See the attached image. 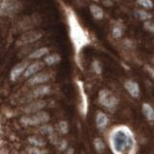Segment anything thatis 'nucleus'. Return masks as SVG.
<instances>
[{
  "mask_svg": "<svg viewBox=\"0 0 154 154\" xmlns=\"http://www.w3.org/2000/svg\"><path fill=\"white\" fill-rule=\"evenodd\" d=\"M93 2H94V3H97V2H99V0H91Z\"/></svg>",
  "mask_w": 154,
  "mask_h": 154,
  "instance_id": "473e14b6",
  "label": "nucleus"
},
{
  "mask_svg": "<svg viewBox=\"0 0 154 154\" xmlns=\"http://www.w3.org/2000/svg\"><path fill=\"white\" fill-rule=\"evenodd\" d=\"M66 154H74V149L72 148V147L69 148V149H67V152H66Z\"/></svg>",
  "mask_w": 154,
  "mask_h": 154,
  "instance_id": "2f4dec72",
  "label": "nucleus"
},
{
  "mask_svg": "<svg viewBox=\"0 0 154 154\" xmlns=\"http://www.w3.org/2000/svg\"><path fill=\"white\" fill-rule=\"evenodd\" d=\"M49 49L47 47H41L38 48V49L34 50L29 54V59H40V58L43 56H47Z\"/></svg>",
  "mask_w": 154,
  "mask_h": 154,
  "instance_id": "a211bd4d",
  "label": "nucleus"
},
{
  "mask_svg": "<svg viewBox=\"0 0 154 154\" xmlns=\"http://www.w3.org/2000/svg\"><path fill=\"white\" fill-rule=\"evenodd\" d=\"M28 142L31 144H33V146H37V147H43L45 146V141L42 138L38 137V136H31L28 138Z\"/></svg>",
  "mask_w": 154,
  "mask_h": 154,
  "instance_id": "aec40b11",
  "label": "nucleus"
},
{
  "mask_svg": "<svg viewBox=\"0 0 154 154\" xmlns=\"http://www.w3.org/2000/svg\"><path fill=\"white\" fill-rule=\"evenodd\" d=\"M102 3L107 8H111L114 6V0H102Z\"/></svg>",
  "mask_w": 154,
  "mask_h": 154,
  "instance_id": "c756f323",
  "label": "nucleus"
},
{
  "mask_svg": "<svg viewBox=\"0 0 154 154\" xmlns=\"http://www.w3.org/2000/svg\"><path fill=\"white\" fill-rule=\"evenodd\" d=\"M94 146L95 147V150L99 153L103 152L105 150V143L100 138H95L94 140Z\"/></svg>",
  "mask_w": 154,
  "mask_h": 154,
  "instance_id": "412c9836",
  "label": "nucleus"
},
{
  "mask_svg": "<svg viewBox=\"0 0 154 154\" xmlns=\"http://www.w3.org/2000/svg\"><path fill=\"white\" fill-rule=\"evenodd\" d=\"M142 111L143 116L146 118L148 122H154V109L150 104L143 103L142 106Z\"/></svg>",
  "mask_w": 154,
  "mask_h": 154,
  "instance_id": "dca6fc26",
  "label": "nucleus"
},
{
  "mask_svg": "<svg viewBox=\"0 0 154 154\" xmlns=\"http://www.w3.org/2000/svg\"><path fill=\"white\" fill-rule=\"evenodd\" d=\"M144 69L147 71V73L150 75L151 78L154 80V67L151 66H149V65H146V66H144Z\"/></svg>",
  "mask_w": 154,
  "mask_h": 154,
  "instance_id": "cd10ccee",
  "label": "nucleus"
},
{
  "mask_svg": "<svg viewBox=\"0 0 154 154\" xmlns=\"http://www.w3.org/2000/svg\"><path fill=\"white\" fill-rule=\"evenodd\" d=\"M124 88L127 93L132 96L133 98H138L140 96V86L137 82L133 80H127L124 82Z\"/></svg>",
  "mask_w": 154,
  "mask_h": 154,
  "instance_id": "6e6552de",
  "label": "nucleus"
},
{
  "mask_svg": "<svg viewBox=\"0 0 154 154\" xmlns=\"http://www.w3.org/2000/svg\"><path fill=\"white\" fill-rule=\"evenodd\" d=\"M49 139L51 140V143H57V136L55 135V133L49 135Z\"/></svg>",
  "mask_w": 154,
  "mask_h": 154,
  "instance_id": "7c9ffc66",
  "label": "nucleus"
},
{
  "mask_svg": "<svg viewBox=\"0 0 154 154\" xmlns=\"http://www.w3.org/2000/svg\"><path fill=\"white\" fill-rule=\"evenodd\" d=\"M26 151L28 154H47L46 149H42L37 146H30L26 148Z\"/></svg>",
  "mask_w": 154,
  "mask_h": 154,
  "instance_id": "5701e85b",
  "label": "nucleus"
},
{
  "mask_svg": "<svg viewBox=\"0 0 154 154\" xmlns=\"http://www.w3.org/2000/svg\"><path fill=\"white\" fill-rule=\"evenodd\" d=\"M58 127H59V131L62 134H66L69 132V123L66 120H62V122H59L58 124Z\"/></svg>",
  "mask_w": 154,
  "mask_h": 154,
  "instance_id": "a878e982",
  "label": "nucleus"
},
{
  "mask_svg": "<svg viewBox=\"0 0 154 154\" xmlns=\"http://www.w3.org/2000/svg\"><path fill=\"white\" fill-rule=\"evenodd\" d=\"M137 4L144 10H151L154 7L152 0H137Z\"/></svg>",
  "mask_w": 154,
  "mask_h": 154,
  "instance_id": "4be33fe9",
  "label": "nucleus"
},
{
  "mask_svg": "<svg viewBox=\"0 0 154 154\" xmlns=\"http://www.w3.org/2000/svg\"><path fill=\"white\" fill-rule=\"evenodd\" d=\"M46 102L43 100H38L35 101V102L30 103L28 106H26L25 109H24V112L27 114H34L37 112H40L42 109H43L45 107Z\"/></svg>",
  "mask_w": 154,
  "mask_h": 154,
  "instance_id": "9b49d317",
  "label": "nucleus"
},
{
  "mask_svg": "<svg viewBox=\"0 0 154 154\" xmlns=\"http://www.w3.org/2000/svg\"><path fill=\"white\" fill-rule=\"evenodd\" d=\"M66 148H67V142H66V140H62V141L60 142V144H59V150L64 151Z\"/></svg>",
  "mask_w": 154,
  "mask_h": 154,
  "instance_id": "c85d7f7f",
  "label": "nucleus"
},
{
  "mask_svg": "<svg viewBox=\"0 0 154 154\" xmlns=\"http://www.w3.org/2000/svg\"><path fill=\"white\" fill-rule=\"evenodd\" d=\"M108 122H109V119H108L107 115L103 112H97L96 118H95V122L98 129H104L107 126Z\"/></svg>",
  "mask_w": 154,
  "mask_h": 154,
  "instance_id": "4468645a",
  "label": "nucleus"
},
{
  "mask_svg": "<svg viewBox=\"0 0 154 154\" xmlns=\"http://www.w3.org/2000/svg\"><path fill=\"white\" fill-rule=\"evenodd\" d=\"M42 37V33L40 31H28L26 33L22 34V36L18 38L17 41V45H29V43H32L34 42L38 41L40 38Z\"/></svg>",
  "mask_w": 154,
  "mask_h": 154,
  "instance_id": "39448f33",
  "label": "nucleus"
},
{
  "mask_svg": "<svg viewBox=\"0 0 154 154\" xmlns=\"http://www.w3.org/2000/svg\"><path fill=\"white\" fill-rule=\"evenodd\" d=\"M28 66H29V63L27 61L20 62L17 65L14 66L12 69L11 72H10V78H11V80L16 81L22 73L24 74V72H25Z\"/></svg>",
  "mask_w": 154,
  "mask_h": 154,
  "instance_id": "0eeeda50",
  "label": "nucleus"
},
{
  "mask_svg": "<svg viewBox=\"0 0 154 154\" xmlns=\"http://www.w3.org/2000/svg\"><path fill=\"white\" fill-rule=\"evenodd\" d=\"M49 120V115L46 112H37L31 114L29 116H25L20 119V123L24 125H30V126H35L38 124L45 123Z\"/></svg>",
  "mask_w": 154,
  "mask_h": 154,
  "instance_id": "20e7f679",
  "label": "nucleus"
},
{
  "mask_svg": "<svg viewBox=\"0 0 154 154\" xmlns=\"http://www.w3.org/2000/svg\"><path fill=\"white\" fill-rule=\"evenodd\" d=\"M91 69L95 72L96 74H101L102 73V66H101L100 62L97 60H94L91 63Z\"/></svg>",
  "mask_w": 154,
  "mask_h": 154,
  "instance_id": "393cba45",
  "label": "nucleus"
},
{
  "mask_svg": "<svg viewBox=\"0 0 154 154\" xmlns=\"http://www.w3.org/2000/svg\"><path fill=\"white\" fill-rule=\"evenodd\" d=\"M124 33V25L122 22H116L112 28V36L115 38H120Z\"/></svg>",
  "mask_w": 154,
  "mask_h": 154,
  "instance_id": "f3484780",
  "label": "nucleus"
},
{
  "mask_svg": "<svg viewBox=\"0 0 154 154\" xmlns=\"http://www.w3.org/2000/svg\"><path fill=\"white\" fill-rule=\"evenodd\" d=\"M90 12L91 14V16L96 20H101L104 17V11L103 9L101 8L99 5L96 3H93L90 5Z\"/></svg>",
  "mask_w": 154,
  "mask_h": 154,
  "instance_id": "f8f14e48",
  "label": "nucleus"
},
{
  "mask_svg": "<svg viewBox=\"0 0 154 154\" xmlns=\"http://www.w3.org/2000/svg\"><path fill=\"white\" fill-rule=\"evenodd\" d=\"M61 61V57L59 54H57V53H54V54H50V55H47L45 56V65L47 66H53V65H56L58 64Z\"/></svg>",
  "mask_w": 154,
  "mask_h": 154,
  "instance_id": "6ab92c4d",
  "label": "nucleus"
},
{
  "mask_svg": "<svg viewBox=\"0 0 154 154\" xmlns=\"http://www.w3.org/2000/svg\"><path fill=\"white\" fill-rule=\"evenodd\" d=\"M134 16L135 17H137L143 22L151 20L153 17V14L151 13H149L147 10H144V9H136L134 11Z\"/></svg>",
  "mask_w": 154,
  "mask_h": 154,
  "instance_id": "ddd939ff",
  "label": "nucleus"
},
{
  "mask_svg": "<svg viewBox=\"0 0 154 154\" xmlns=\"http://www.w3.org/2000/svg\"><path fill=\"white\" fill-rule=\"evenodd\" d=\"M109 146L114 154H136L137 141L133 131L126 125L114 127L108 136Z\"/></svg>",
  "mask_w": 154,
  "mask_h": 154,
  "instance_id": "f257e3e1",
  "label": "nucleus"
},
{
  "mask_svg": "<svg viewBox=\"0 0 154 154\" xmlns=\"http://www.w3.org/2000/svg\"><path fill=\"white\" fill-rule=\"evenodd\" d=\"M98 101L104 108L110 111L117 109L119 105V99L112 91L109 90H101L98 94Z\"/></svg>",
  "mask_w": 154,
  "mask_h": 154,
  "instance_id": "7ed1b4c3",
  "label": "nucleus"
},
{
  "mask_svg": "<svg viewBox=\"0 0 154 154\" xmlns=\"http://www.w3.org/2000/svg\"><path fill=\"white\" fill-rule=\"evenodd\" d=\"M50 79V75L46 73V72H38V73L33 75L28 81V84L31 86L40 85L42 83H45Z\"/></svg>",
  "mask_w": 154,
  "mask_h": 154,
  "instance_id": "1a4fd4ad",
  "label": "nucleus"
},
{
  "mask_svg": "<svg viewBox=\"0 0 154 154\" xmlns=\"http://www.w3.org/2000/svg\"><path fill=\"white\" fill-rule=\"evenodd\" d=\"M51 91V88L50 86H40L37 87V88L32 91V97H41V96L46 95L48 94H50Z\"/></svg>",
  "mask_w": 154,
  "mask_h": 154,
  "instance_id": "2eb2a0df",
  "label": "nucleus"
},
{
  "mask_svg": "<svg viewBox=\"0 0 154 154\" xmlns=\"http://www.w3.org/2000/svg\"><path fill=\"white\" fill-rule=\"evenodd\" d=\"M45 62H35V63H32V64L29 65V66L27 67V69L24 72L23 76L24 77H30L32 75H35L37 73H38V71L42 70L45 66Z\"/></svg>",
  "mask_w": 154,
  "mask_h": 154,
  "instance_id": "9d476101",
  "label": "nucleus"
},
{
  "mask_svg": "<svg viewBox=\"0 0 154 154\" xmlns=\"http://www.w3.org/2000/svg\"><path fill=\"white\" fill-rule=\"evenodd\" d=\"M114 1H119V0H114Z\"/></svg>",
  "mask_w": 154,
  "mask_h": 154,
  "instance_id": "72a5a7b5",
  "label": "nucleus"
},
{
  "mask_svg": "<svg viewBox=\"0 0 154 154\" xmlns=\"http://www.w3.org/2000/svg\"><path fill=\"white\" fill-rule=\"evenodd\" d=\"M143 28L146 29V31L154 34V21L152 20V19H151V20L144 21L143 23Z\"/></svg>",
  "mask_w": 154,
  "mask_h": 154,
  "instance_id": "bb28decb",
  "label": "nucleus"
},
{
  "mask_svg": "<svg viewBox=\"0 0 154 154\" xmlns=\"http://www.w3.org/2000/svg\"><path fill=\"white\" fill-rule=\"evenodd\" d=\"M77 87H78V91L80 94V97H81V104H80V112L82 116H86L88 113V108H89V103H88V96L86 94L85 88H84V84L82 83L81 81L77 80Z\"/></svg>",
  "mask_w": 154,
  "mask_h": 154,
  "instance_id": "423d86ee",
  "label": "nucleus"
},
{
  "mask_svg": "<svg viewBox=\"0 0 154 154\" xmlns=\"http://www.w3.org/2000/svg\"><path fill=\"white\" fill-rule=\"evenodd\" d=\"M38 132H40L41 134H46V135H51L54 133V129H53L52 126H50V125H42V127H40V129H38Z\"/></svg>",
  "mask_w": 154,
  "mask_h": 154,
  "instance_id": "b1692460",
  "label": "nucleus"
},
{
  "mask_svg": "<svg viewBox=\"0 0 154 154\" xmlns=\"http://www.w3.org/2000/svg\"><path fill=\"white\" fill-rule=\"evenodd\" d=\"M22 9L19 0H0V14L2 17H12L18 14Z\"/></svg>",
  "mask_w": 154,
  "mask_h": 154,
  "instance_id": "f03ea898",
  "label": "nucleus"
}]
</instances>
